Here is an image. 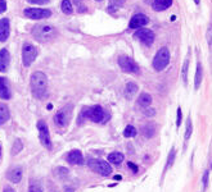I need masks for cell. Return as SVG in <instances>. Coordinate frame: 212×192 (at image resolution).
<instances>
[{
	"label": "cell",
	"mask_w": 212,
	"mask_h": 192,
	"mask_svg": "<svg viewBox=\"0 0 212 192\" xmlns=\"http://www.w3.org/2000/svg\"><path fill=\"white\" fill-rule=\"evenodd\" d=\"M31 91L37 99H42L46 95L48 90V77L42 72H35L31 74Z\"/></svg>",
	"instance_id": "cell-1"
},
{
	"label": "cell",
	"mask_w": 212,
	"mask_h": 192,
	"mask_svg": "<svg viewBox=\"0 0 212 192\" xmlns=\"http://www.w3.org/2000/svg\"><path fill=\"white\" fill-rule=\"evenodd\" d=\"M55 33H57V30L52 24H37L32 30L33 37L40 42H46V41L53 40L55 37Z\"/></svg>",
	"instance_id": "cell-2"
},
{
	"label": "cell",
	"mask_w": 212,
	"mask_h": 192,
	"mask_svg": "<svg viewBox=\"0 0 212 192\" xmlns=\"http://www.w3.org/2000/svg\"><path fill=\"white\" fill-rule=\"evenodd\" d=\"M80 118L89 119L91 122H94V123H102V122H104L107 119V114H106V110L100 105H94V106L84 108L81 110Z\"/></svg>",
	"instance_id": "cell-3"
},
{
	"label": "cell",
	"mask_w": 212,
	"mask_h": 192,
	"mask_svg": "<svg viewBox=\"0 0 212 192\" xmlns=\"http://www.w3.org/2000/svg\"><path fill=\"white\" fill-rule=\"evenodd\" d=\"M88 165H89V168L93 172H95V173L100 174V176H103V177H107V176H109V174L112 173V167L109 165L108 161H104V160L90 159L88 161Z\"/></svg>",
	"instance_id": "cell-4"
},
{
	"label": "cell",
	"mask_w": 212,
	"mask_h": 192,
	"mask_svg": "<svg viewBox=\"0 0 212 192\" xmlns=\"http://www.w3.org/2000/svg\"><path fill=\"white\" fill-rule=\"evenodd\" d=\"M168 63H170V51L167 48L163 46L157 51V54L153 59V68L156 71L161 72L168 65Z\"/></svg>",
	"instance_id": "cell-5"
},
{
	"label": "cell",
	"mask_w": 212,
	"mask_h": 192,
	"mask_svg": "<svg viewBox=\"0 0 212 192\" xmlns=\"http://www.w3.org/2000/svg\"><path fill=\"white\" fill-rule=\"evenodd\" d=\"M37 56V49L31 44H24L22 48V62L24 67H30Z\"/></svg>",
	"instance_id": "cell-6"
},
{
	"label": "cell",
	"mask_w": 212,
	"mask_h": 192,
	"mask_svg": "<svg viewBox=\"0 0 212 192\" xmlns=\"http://www.w3.org/2000/svg\"><path fill=\"white\" fill-rule=\"evenodd\" d=\"M37 131H39V137H40L41 144L44 145L48 150H52V140H50L49 127L44 120L37 122Z\"/></svg>",
	"instance_id": "cell-7"
},
{
	"label": "cell",
	"mask_w": 212,
	"mask_h": 192,
	"mask_svg": "<svg viewBox=\"0 0 212 192\" xmlns=\"http://www.w3.org/2000/svg\"><path fill=\"white\" fill-rule=\"evenodd\" d=\"M71 114H72V105H67L64 108H62L61 110H58V113L54 115V123L58 126V127H64L68 123V120L71 118Z\"/></svg>",
	"instance_id": "cell-8"
},
{
	"label": "cell",
	"mask_w": 212,
	"mask_h": 192,
	"mask_svg": "<svg viewBox=\"0 0 212 192\" xmlns=\"http://www.w3.org/2000/svg\"><path fill=\"white\" fill-rule=\"evenodd\" d=\"M23 14L28 19H44L52 15L49 9H41V8H27L23 10Z\"/></svg>",
	"instance_id": "cell-9"
},
{
	"label": "cell",
	"mask_w": 212,
	"mask_h": 192,
	"mask_svg": "<svg viewBox=\"0 0 212 192\" xmlns=\"http://www.w3.org/2000/svg\"><path fill=\"white\" fill-rule=\"evenodd\" d=\"M118 65L122 69L123 72L127 73H139V65L134 62V59H131L130 56L122 55L118 58Z\"/></svg>",
	"instance_id": "cell-10"
},
{
	"label": "cell",
	"mask_w": 212,
	"mask_h": 192,
	"mask_svg": "<svg viewBox=\"0 0 212 192\" xmlns=\"http://www.w3.org/2000/svg\"><path fill=\"white\" fill-rule=\"evenodd\" d=\"M134 39L139 40L140 42L144 44V45L150 46L154 41V32L152 30H149V28H139V30L135 31Z\"/></svg>",
	"instance_id": "cell-11"
},
{
	"label": "cell",
	"mask_w": 212,
	"mask_h": 192,
	"mask_svg": "<svg viewBox=\"0 0 212 192\" xmlns=\"http://www.w3.org/2000/svg\"><path fill=\"white\" fill-rule=\"evenodd\" d=\"M148 22H149V19H148V17L145 14H141V13L135 14L132 18L130 19L129 28H131V30H139V28L144 27V26H145Z\"/></svg>",
	"instance_id": "cell-12"
},
{
	"label": "cell",
	"mask_w": 212,
	"mask_h": 192,
	"mask_svg": "<svg viewBox=\"0 0 212 192\" xmlns=\"http://www.w3.org/2000/svg\"><path fill=\"white\" fill-rule=\"evenodd\" d=\"M66 160L70 164H76V165H82L84 164V156L80 150H72L67 154Z\"/></svg>",
	"instance_id": "cell-13"
},
{
	"label": "cell",
	"mask_w": 212,
	"mask_h": 192,
	"mask_svg": "<svg viewBox=\"0 0 212 192\" xmlns=\"http://www.w3.org/2000/svg\"><path fill=\"white\" fill-rule=\"evenodd\" d=\"M11 33V26H9V19L8 18H2L0 19V41L4 42L8 40Z\"/></svg>",
	"instance_id": "cell-14"
},
{
	"label": "cell",
	"mask_w": 212,
	"mask_h": 192,
	"mask_svg": "<svg viewBox=\"0 0 212 192\" xmlns=\"http://www.w3.org/2000/svg\"><path fill=\"white\" fill-rule=\"evenodd\" d=\"M11 87H9V82H8L6 78H2L0 77V99L8 100L11 99Z\"/></svg>",
	"instance_id": "cell-15"
},
{
	"label": "cell",
	"mask_w": 212,
	"mask_h": 192,
	"mask_svg": "<svg viewBox=\"0 0 212 192\" xmlns=\"http://www.w3.org/2000/svg\"><path fill=\"white\" fill-rule=\"evenodd\" d=\"M11 63V55L6 49L0 50V72H5Z\"/></svg>",
	"instance_id": "cell-16"
},
{
	"label": "cell",
	"mask_w": 212,
	"mask_h": 192,
	"mask_svg": "<svg viewBox=\"0 0 212 192\" xmlns=\"http://www.w3.org/2000/svg\"><path fill=\"white\" fill-rule=\"evenodd\" d=\"M8 179L13 183H18L22 179V168L21 167L12 168L9 172H8Z\"/></svg>",
	"instance_id": "cell-17"
},
{
	"label": "cell",
	"mask_w": 212,
	"mask_h": 192,
	"mask_svg": "<svg viewBox=\"0 0 212 192\" xmlns=\"http://www.w3.org/2000/svg\"><path fill=\"white\" fill-rule=\"evenodd\" d=\"M172 5V0H153V9L156 12H163Z\"/></svg>",
	"instance_id": "cell-18"
},
{
	"label": "cell",
	"mask_w": 212,
	"mask_h": 192,
	"mask_svg": "<svg viewBox=\"0 0 212 192\" xmlns=\"http://www.w3.org/2000/svg\"><path fill=\"white\" fill-rule=\"evenodd\" d=\"M11 118V113L9 108H8L6 104L0 102V124H4L5 122H8Z\"/></svg>",
	"instance_id": "cell-19"
},
{
	"label": "cell",
	"mask_w": 212,
	"mask_h": 192,
	"mask_svg": "<svg viewBox=\"0 0 212 192\" xmlns=\"http://www.w3.org/2000/svg\"><path fill=\"white\" fill-rule=\"evenodd\" d=\"M150 104H152V96L149 94H147V92L140 94V96L138 98V105L145 109V108H148L150 105Z\"/></svg>",
	"instance_id": "cell-20"
},
{
	"label": "cell",
	"mask_w": 212,
	"mask_h": 192,
	"mask_svg": "<svg viewBox=\"0 0 212 192\" xmlns=\"http://www.w3.org/2000/svg\"><path fill=\"white\" fill-rule=\"evenodd\" d=\"M141 133L144 135V137H145V138H152L156 135V126L153 123H148L145 126H143Z\"/></svg>",
	"instance_id": "cell-21"
},
{
	"label": "cell",
	"mask_w": 212,
	"mask_h": 192,
	"mask_svg": "<svg viewBox=\"0 0 212 192\" xmlns=\"http://www.w3.org/2000/svg\"><path fill=\"white\" fill-rule=\"evenodd\" d=\"M136 91H138V85L134 82H129L125 87V96L127 99H131L132 96L136 94Z\"/></svg>",
	"instance_id": "cell-22"
},
{
	"label": "cell",
	"mask_w": 212,
	"mask_h": 192,
	"mask_svg": "<svg viewBox=\"0 0 212 192\" xmlns=\"http://www.w3.org/2000/svg\"><path fill=\"white\" fill-rule=\"evenodd\" d=\"M108 161L112 163V164H116V165H120L122 161H123V155L121 152H111L108 155Z\"/></svg>",
	"instance_id": "cell-23"
},
{
	"label": "cell",
	"mask_w": 212,
	"mask_h": 192,
	"mask_svg": "<svg viewBox=\"0 0 212 192\" xmlns=\"http://www.w3.org/2000/svg\"><path fill=\"white\" fill-rule=\"evenodd\" d=\"M202 74H203L202 64L198 62L197 63V71H196V78H194V87H196V90H198V87L202 82Z\"/></svg>",
	"instance_id": "cell-24"
},
{
	"label": "cell",
	"mask_w": 212,
	"mask_h": 192,
	"mask_svg": "<svg viewBox=\"0 0 212 192\" xmlns=\"http://www.w3.org/2000/svg\"><path fill=\"white\" fill-rule=\"evenodd\" d=\"M61 8H62V12L64 14H72V12H73V8H72V4H71L70 0H62Z\"/></svg>",
	"instance_id": "cell-25"
},
{
	"label": "cell",
	"mask_w": 212,
	"mask_h": 192,
	"mask_svg": "<svg viewBox=\"0 0 212 192\" xmlns=\"http://www.w3.org/2000/svg\"><path fill=\"white\" fill-rule=\"evenodd\" d=\"M136 133H138V131H136V128H135L134 126H127L126 128H125V131H123V136L125 137H135L136 136Z\"/></svg>",
	"instance_id": "cell-26"
},
{
	"label": "cell",
	"mask_w": 212,
	"mask_h": 192,
	"mask_svg": "<svg viewBox=\"0 0 212 192\" xmlns=\"http://www.w3.org/2000/svg\"><path fill=\"white\" fill-rule=\"evenodd\" d=\"M192 132H193V123H192V119L190 117L188 118V120H186V131H185V142L188 141V140L192 136Z\"/></svg>",
	"instance_id": "cell-27"
},
{
	"label": "cell",
	"mask_w": 212,
	"mask_h": 192,
	"mask_svg": "<svg viewBox=\"0 0 212 192\" xmlns=\"http://www.w3.org/2000/svg\"><path fill=\"white\" fill-rule=\"evenodd\" d=\"M28 192H42V187L40 186V183L36 181H31L30 187H28Z\"/></svg>",
	"instance_id": "cell-28"
},
{
	"label": "cell",
	"mask_w": 212,
	"mask_h": 192,
	"mask_svg": "<svg viewBox=\"0 0 212 192\" xmlns=\"http://www.w3.org/2000/svg\"><path fill=\"white\" fill-rule=\"evenodd\" d=\"M188 67H189V58H186L184 62V65H183V81L185 85L188 82V76H186V73H188Z\"/></svg>",
	"instance_id": "cell-29"
},
{
	"label": "cell",
	"mask_w": 212,
	"mask_h": 192,
	"mask_svg": "<svg viewBox=\"0 0 212 192\" xmlns=\"http://www.w3.org/2000/svg\"><path fill=\"white\" fill-rule=\"evenodd\" d=\"M175 156H176V150H175V147H172L171 151H170V154H168V158H167V167H168V168L174 164Z\"/></svg>",
	"instance_id": "cell-30"
},
{
	"label": "cell",
	"mask_w": 212,
	"mask_h": 192,
	"mask_svg": "<svg viewBox=\"0 0 212 192\" xmlns=\"http://www.w3.org/2000/svg\"><path fill=\"white\" fill-rule=\"evenodd\" d=\"M15 145H13V154H18L21 150H22V142H21V140H15Z\"/></svg>",
	"instance_id": "cell-31"
},
{
	"label": "cell",
	"mask_w": 212,
	"mask_h": 192,
	"mask_svg": "<svg viewBox=\"0 0 212 192\" xmlns=\"http://www.w3.org/2000/svg\"><path fill=\"white\" fill-rule=\"evenodd\" d=\"M55 174L58 177H66L67 174H68V170H67L66 168H62V167H59L55 169Z\"/></svg>",
	"instance_id": "cell-32"
},
{
	"label": "cell",
	"mask_w": 212,
	"mask_h": 192,
	"mask_svg": "<svg viewBox=\"0 0 212 192\" xmlns=\"http://www.w3.org/2000/svg\"><path fill=\"white\" fill-rule=\"evenodd\" d=\"M75 4H76V8H77V10H79L80 13H84L85 10H86V6L82 4L81 0H75Z\"/></svg>",
	"instance_id": "cell-33"
},
{
	"label": "cell",
	"mask_w": 212,
	"mask_h": 192,
	"mask_svg": "<svg viewBox=\"0 0 212 192\" xmlns=\"http://www.w3.org/2000/svg\"><path fill=\"white\" fill-rule=\"evenodd\" d=\"M181 120H183V113H181L180 108H177V113H176V126L177 127H180Z\"/></svg>",
	"instance_id": "cell-34"
},
{
	"label": "cell",
	"mask_w": 212,
	"mask_h": 192,
	"mask_svg": "<svg viewBox=\"0 0 212 192\" xmlns=\"http://www.w3.org/2000/svg\"><path fill=\"white\" fill-rule=\"evenodd\" d=\"M208 174H210V170H206L205 174H203V190L207 188V185H208Z\"/></svg>",
	"instance_id": "cell-35"
},
{
	"label": "cell",
	"mask_w": 212,
	"mask_h": 192,
	"mask_svg": "<svg viewBox=\"0 0 212 192\" xmlns=\"http://www.w3.org/2000/svg\"><path fill=\"white\" fill-rule=\"evenodd\" d=\"M27 2L31 3V4H39V5H42V4L49 3V0H27Z\"/></svg>",
	"instance_id": "cell-36"
},
{
	"label": "cell",
	"mask_w": 212,
	"mask_h": 192,
	"mask_svg": "<svg viewBox=\"0 0 212 192\" xmlns=\"http://www.w3.org/2000/svg\"><path fill=\"white\" fill-rule=\"evenodd\" d=\"M6 10V2L5 0H0V13H4Z\"/></svg>",
	"instance_id": "cell-37"
},
{
	"label": "cell",
	"mask_w": 212,
	"mask_h": 192,
	"mask_svg": "<svg viewBox=\"0 0 212 192\" xmlns=\"http://www.w3.org/2000/svg\"><path fill=\"white\" fill-rule=\"evenodd\" d=\"M127 167H129V168H131L134 173H138V170H139V168H138V165H135V164H132L131 161H127Z\"/></svg>",
	"instance_id": "cell-38"
},
{
	"label": "cell",
	"mask_w": 212,
	"mask_h": 192,
	"mask_svg": "<svg viewBox=\"0 0 212 192\" xmlns=\"http://www.w3.org/2000/svg\"><path fill=\"white\" fill-rule=\"evenodd\" d=\"M144 114H145V115H154V114H156V111H154V109L145 108V109H144Z\"/></svg>",
	"instance_id": "cell-39"
},
{
	"label": "cell",
	"mask_w": 212,
	"mask_h": 192,
	"mask_svg": "<svg viewBox=\"0 0 212 192\" xmlns=\"http://www.w3.org/2000/svg\"><path fill=\"white\" fill-rule=\"evenodd\" d=\"M125 2H126V0H115V3H116L117 5H122Z\"/></svg>",
	"instance_id": "cell-40"
},
{
	"label": "cell",
	"mask_w": 212,
	"mask_h": 192,
	"mask_svg": "<svg viewBox=\"0 0 212 192\" xmlns=\"http://www.w3.org/2000/svg\"><path fill=\"white\" fill-rule=\"evenodd\" d=\"M4 192H14V190H12L11 187H6V188L4 190Z\"/></svg>",
	"instance_id": "cell-41"
},
{
	"label": "cell",
	"mask_w": 212,
	"mask_h": 192,
	"mask_svg": "<svg viewBox=\"0 0 212 192\" xmlns=\"http://www.w3.org/2000/svg\"><path fill=\"white\" fill-rule=\"evenodd\" d=\"M115 179H116V181H117V179L120 181V179H121V176H115Z\"/></svg>",
	"instance_id": "cell-42"
},
{
	"label": "cell",
	"mask_w": 212,
	"mask_h": 192,
	"mask_svg": "<svg viewBox=\"0 0 212 192\" xmlns=\"http://www.w3.org/2000/svg\"><path fill=\"white\" fill-rule=\"evenodd\" d=\"M0 156H2V146H0Z\"/></svg>",
	"instance_id": "cell-43"
},
{
	"label": "cell",
	"mask_w": 212,
	"mask_h": 192,
	"mask_svg": "<svg viewBox=\"0 0 212 192\" xmlns=\"http://www.w3.org/2000/svg\"><path fill=\"white\" fill-rule=\"evenodd\" d=\"M194 2H196V3H197V4H198V3H199V0H194Z\"/></svg>",
	"instance_id": "cell-44"
},
{
	"label": "cell",
	"mask_w": 212,
	"mask_h": 192,
	"mask_svg": "<svg viewBox=\"0 0 212 192\" xmlns=\"http://www.w3.org/2000/svg\"><path fill=\"white\" fill-rule=\"evenodd\" d=\"M97 2H103V0H97Z\"/></svg>",
	"instance_id": "cell-45"
}]
</instances>
